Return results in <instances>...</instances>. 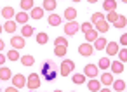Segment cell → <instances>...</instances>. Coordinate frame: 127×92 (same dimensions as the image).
<instances>
[{
	"instance_id": "7",
	"label": "cell",
	"mask_w": 127,
	"mask_h": 92,
	"mask_svg": "<svg viewBox=\"0 0 127 92\" xmlns=\"http://www.w3.org/2000/svg\"><path fill=\"white\" fill-rule=\"evenodd\" d=\"M97 73H99L97 64H87V66L84 68V75H85V76H89L91 80H92V78H96V76H97Z\"/></svg>"
},
{
	"instance_id": "2",
	"label": "cell",
	"mask_w": 127,
	"mask_h": 92,
	"mask_svg": "<svg viewBox=\"0 0 127 92\" xmlns=\"http://www.w3.org/2000/svg\"><path fill=\"white\" fill-rule=\"evenodd\" d=\"M40 75H37V73H30V76H26V87L30 89V92L32 90H37L38 87H40Z\"/></svg>"
},
{
	"instance_id": "6",
	"label": "cell",
	"mask_w": 127,
	"mask_h": 92,
	"mask_svg": "<svg viewBox=\"0 0 127 92\" xmlns=\"http://www.w3.org/2000/svg\"><path fill=\"white\" fill-rule=\"evenodd\" d=\"M92 52H94V45H91V44H87V42L78 45V54H80V56L87 57V56H92Z\"/></svg>"
},
{
	"instance_id": "8",
	"label": "cell",
	"mask_w": 127,
	"mask_h": 92,
	"mask_svg": "<svg viewBox=\"0 0 127 92\" xmlns=\"http://www.w3.org/2000/svg\"><path fill=\"white\" fill-rule=\"evenodd\" d=\"M78 30H80V24H78L77 21H70V23L64 24V33H66V35H75Z\"/></svg>"
},
{
	"instance_id": "36",
	"label": "cell",
	"mask_w": 127,
	"mask_h": 92,
	"mask_svg": "<svg viewBox=\"0 0 127 92\" xmlns=\"http://www.w3.org/2000/svg\"><path fill=\"white\" fill-rule=\"evenodd\" d=\"M54 54H56L58 57H64V56H66V47H61V45L54 47Z\"/></svg>"
},
{
	"instance_id": "1",
	"label": "cell",
	"mask_w": 127,
	"mask_h": 92,
	"mask_svg": "<svg viewBox=\"0 0 127 92\" xmlns=\"http://www.w3.org/2000/svg\"><path fill=\"white\" fill-rule=\"evenodd\" d=\"M40 76L45 82H54L58 78V66L52 59H47L42 63V69H40Z\"/></svg>"
},
{
	"instance_id": "9",
	"label": "cell",
	"mask_w": 127,
	"mask_h": 92,
	"mask_svg": "<svg viewBox=\"0 0 127 92\" xmlns=\"http://www.w3.org/2000/svg\"><path fill=\"white\" fill-rule=\"evenodd\" d=\"M28 19H30V12H23V11H21V12L16 14V19H14V21H16L18 24L25 26V24H28Z\"/></svg>"
},
{
	"instance_id": "22",
	"label": "cell",
	"mask_w": 127,
	"mask_h": 92,
	"mask_svg": "<svg viewBox=\"0 0 127 92\" xmlns=\"http://www.w3.org/2000/svg\"><path fill=\"white\" fill-rule=\"evenodd\" d=\"M106 45H108V40L99 37V38L94 42V50H104V49H106Z\"/></svg>"
},
{
	"instance_id": "27",
	"label": "cell",
	"mask_w": 127,
	"mask_h": 92,
	"mask_svg": "<svg viewBox=\"0 0 127 92\" xmlns=\"http://www.w3.org/2000/svg\"><path fill=\"white\" fill-rule=\"evenodd\" d=\"M16 24H18V23H16L14 19H12V21H5V24H4V30H5L7 33H14V31H16V28H18Z\"/></svg>"
},
{
	"instance_id": "19",
	"label": "cell",
	"mask_w": 127,
	"mask_h": 92,
	"mask_svg": "<svg viewBox=\"0 0 127 92\" xmlns=\"http://www.w3.org/2000/svg\"><path fill=\"white\" fill-rule=\"evenodd\" d=\"M2 16L7 19V21H12V18H16V11L12 7H4L2 9Z\"/></svg>"
},
{
	"instance_id": "30",
	"label": "cell",
	"mask_w": 127,
	"mask_h": 92,
	"mask_svg": "<svg viewBox=\"0 0 127 92\" xmlns=\"http://www.w3.org/2000/svg\"><path fill=\"white\" fill-rule=\"evenodd\" d=\"M56 9V0H44V11L52 12Z\"/></svg>"
},
{
	"instance_id": "16",
	"label": "cell",
	"mask_w": 127,
	"mask_h": 92,
	"mask_svg": "<svg viewBox=\"0 0 127 92\" xmlns=\"http://www.w3.org/2000/svg\"><path fill=\"white\" fill-rule=\"evenodd\" d=\"M21 64L23 66H26V68H30V66H33L35 64V57L32 56V54H25V56H21Z\"/></svg>"
},
{
	"instance_id": "29",
	"label": "cell",
	"mask_w": 127,
	"mask_h": 92,
	"mask_svg": "<svg viewBox=\"0 0 127 92\" xmlns=\"http://www.w3.org/2000/svg\"><path fill=\"white\" fill-rule=\"evenodd\" d=\"M110 66H111L110 57H101V59H99V63H97V68H99V69H108Z\"/></svg>"
},
{
	"instance_id": "45",
	"label": "cell",
	"mask_w": 127,
	"mask_h": 92,
	"mask_svg": "<svg viewBox=\"0 0 127 92\" xmlns=\"http://www.w3.org/2000/svg\"><path fill=\"white\" fill-rule=\"evenodd\" d=\"M2 30H4V26H2V24H0V33H2Z\"/></svg>"
},
{
	"instance_id": "37",
	"label": "cell",
	"mask_w": 127,
	"mask_h": 92,
	"mask_svg": "<svg viewBox=\"0 0 127 92\" xmlns=\"http://www.w3.org/2000/svg\"><path fill=\"white\" fill-rule=\"evenodd\" d=\"M103 19H104V16H103L101 12H94V14H92V19H91V23H92V24H96V23H99V21H103Z\"/></svg>"
},
{
	"instance_id": "4",
	"label": "cell",
	"mask_w": 127,
	"mask_h": 92,
	"mask_svg": "<svg viewBox=\"0 0 127 92\" xmlns=\"http://www.w3.org/2000/svg\"><path fill=\"white\" fill-rule=\"evenodd\" d=\"M12 87H16V89H23V87H26V76L25 75H21V73H16L14 76H12Z\"/></svg>"
},
{
	"instance_id": "10",
	"label": "cell",
	"mask_w": 127,
	"mask_h": 92,
	"mask_svg": "<svg viewBox=\"0 0 127 92\" xmlns=\"http://www.w3.org/2000/svg\"><path fill=\"white\" fill-rule=\"evenodd\" d=\"M106 54L108 56H115V54H118V50H120V45L117 44V42H108V45H106Z\"/></svg>"
},
{
	"instance_id": "48",
	"label": "cell",
	"mask_w": 127,
	"mask_h": 92,
	"mask_svg": "<svg viewBox=\"0 0 127 92\" xmlns=\"http://www.w3.org/2000/svg\"><path fill=\"white\" fill-rule=\"evenodd\" d=\"M0 92H2V89H0Z\"/></svg>"
},
{
	"instance_id": "12",
	"label": "cell",
	"mask_w": 127,
	"mask_h": 92,
	"mask_svg": "<svg viewBox=\"0 0 127 92\" xmlns=\"http://www.w3.org/2000/svg\"><path fill=\"white\" fill-rule=\"evenodd\" d=\"M87 89H89L91 92H99L103 87H101V82H99L97 78H92V80L87 82Z\"/></svg>"
},
{
	"instance_id": "39",
	"label": "cell",
	"mask_w": 127,
	"mask_h": 92,
	"mask_svg": "<svg viewBox=\"0 0 127 92\" xmlns=\"http://www.w3.org/2000/svg\"><path fill=\"white\" fill-rule=\"evenodd\" d=\"M80 30H82L84 33H87V31H91V30H94V26H92V23H89V21H85L84 24H80Z\"/></svg>"
},
{
	"instance_id": "33",
	"label": "cell",
	"mask_w": 127,
	"mask_h": 92,
	"mask_svg": "<svg viewBox=\"0 0 127 92\" xmlns=\"http://www.w3.org/2000/svg\"><path fill=\"white\" fill-rule=\"evenodd\" d=\"M118 18H120V16H118L117 12H110V14H106V23H108V24H115V23L118 21Z\"/></svg>"
},
{
	"instance_id": "25",
	"label": "cell",
	"mask_w": 127,
	"mask_h": 92,
	"mask_svg": "<svg viewBox=\"0 0 127 92\" xmlns=\"http://www.w3.org/2000/svg\"><path fill=\"white\" fill-rule=\"evenodd\" d=\"M47 21H49L51 26H59V24H61V16H58V14H49Z\"/></svg>"
},
{
	"instance_id": "13",
	"label": "cell",
	"mask_w": 127,
	"mask_h": 92,
	"mask_svg": "<svg viewBox=\"0 0 127 92\" xmlns=\"http://www.w3.org/2000/svg\"><path fill=\"white\" fill-rule=\"evenodd\" d=\"M12 71L9 69V68H5V66H2L0 68V80L2 82H9V80H12Z\"/></svg>"
},
{
	"instance_id": "15",
	"label": "cell",
	"mask_w": 127,
	"mask_h": 92,
	"mask_svg": "<svg viewBox=\"0 0 127 92\" xmlns=\"http://www.w3.org/2000/svg\"><path fill=\"white\" fill-rule=\"evenodd\" d=\"M33 35H35V28L33 26H30V24L21 26V37L23 38H28V37H33Z\"/></svg>"
},
{
	"instance_id": "31",
	"label": "cell",
	"mask_w": 127,
	"mask_h": 92,
	"mask_svg": "<svg viewBox=\"0 0 127 92\" xmlns=\"http://www.w3.org/2000/svg\"><path fill=\"white\" fill-rule=\"evenodd\" d=\"M7 59H9V61H18V59H21V54H19V50H16V49H11V50L7 52Z\"/></svg>"
},
{
	"instance_id": "32",
	"label": "cell",
	"mask_w": 127,
	"mask_h": 92,
	"mask_svg": "<svg viewBox=\"0 0 127 92\" xmlns=\"http://www.w3.org/2000/svg\"><path fill=\"white\" fill-rule=\"evenodd\" d=\"M71 82H73V83H77V85H80V83H84V82H85V75H84V73H73Z\"/></svg>"
},
{
	"instance_id": "3",
	"label": "cell",
	"mask_w": 127,
	"mask_h": 92,
	"mask_svg": "<svg viewBox=\"0 0 127 92\" xmlns=\"http://www.w3.org/2000/svg\"><path fill=\"white\" fill-rule=\"evenodd\" d=\"M59 68H61V71H59V73H61V76H68V75L75 69V63H73L71 59H64V61L61 63V66H59Z\"/></svg>"
},
{
	"instance_id": "35",
	"label": "cell",
	"mask_w": 127,
	"mask_h": 92,
	"mask_svg": "<svg viewBox=\"0 0 127 92\" xmlns=\"http://www.w3.org/2000/svg\"><path fill=\"white\" fill-rule=\"evenodd\" d=\"M58 45H61V47H68V40H66L64 37H58V38L54 40V47H58Z\"/></svg>"
},
{
	"instance_id": "28",
	"label": "cell",
	"mask_w": 127,
	"mask_h": 92,
	"mask_svg": "<svg viewBox=\"0 0 127 92\" xmlns=\"http://www.w3.org/2000/svg\"><path fill=\"white\" fill-rule=\"evenodd\" d=\"M35 37H37V42H38L40 45H45V44L49 42V35H47L45 31H40V33H37Z\"/></svg>"
},
{
	"instance_id": "40",
	"label": "cell",
	"mask_w": 127,
	"mask_h": 92,
	"mask_svg": "<svg viewBox=\"0 0 127 92\" xmlns=\"http://www.w3.org/2000/svg\"><path fill=\"white\" fill-rule=\"evenodd\" d=\"M120 44H122L124 47H127V33H122V37H120Z\"/></svg>"
},
{
	"instance_id": "38",
	"label": "cell",
	"mask_w": 127,
	"mask_h": 92,
	"mask_svg": "<svg viewBox=\"0 0 127 92\" xmlns=\"http://www.w3.org/2000/svg\"><path fill=\"white\" fill-rule=\"evenodd\" d=\"M118 57H120V63H127V47L118 50Z\"/></svg>"
},
{
	"instance_id": "5",
	"label": "cell",
	"mask_w": 127,
	"mask_h": 92,
	"mask_svg": "<svg viewBox=\"0 0 127 92\" xmlns=\"http://www.w3.org/2000/svg\"><path fill=\"white\" fill-rule=\"evenodd\" d=\"M11 45H12V49H16V50H21V49L26 45V42H25V38H23L21 35H14V37L11 38Z\"/></svg>"
},
{
	"instance_id": "44",
	"label": "cell",
	"mask_w": 127,
	"mask_h": 92,
	"mask_svg": "<svg viewBox=\"0 0 127 92\" xmlns=\"http://www.w3.org/2000/svg\"><path fill=\"white\" fill-rule=\"evenodd\" d=\"M99 92H111V90H110V89H106V87H104V89H101V90H99Z\"/></svg>"
},
{
	"instance_id": "42",
	"label": "cell",
	"mask_w": 127,
	"mask_h": 92,
	"mask_svg": "<svg viewBox=\"0 0 127 92\" xmlns=\"http://www.w3.org/2000/svg\"><path fill=\"white\" fill-rule=\"evenodd\" d=\"M5 92H19V89H16V87H12V85H11V87H7V89H5Z\"/></svg>"
},
{
	"instance_id": "23",
	"label": "cell",
	"mask_w": 127,
	"mask_h": 92,
	"mask_svg": "<svg viewBox=\"0 0 127 92\" xmlns=\"http://www.w3.org/2000/svg\"><path fill=\"white\" fill-rule=\"evenodd\" d=\"M127 89V82H124V80H115L113 82V90L115 92H124Z\"/></svg>"
},
{
	"instance_id": "21",
	"label": "cell",
	"mask_w": 127,
	"mask_h": 92,
	"mask_svg": "<svg viewBox=\"0 0 127 92\" xmlns=\"http://www.w3.org/2000/svg\"><path fill=\"white\" fill-rule=\"evenodd\" d=\"M84 35H85V42H87V44H89V42L94 44V42L99 38V33H97L96 30H91V31H87V33H84Z\"/></svg>"
},
{
	"instance_id": "24",
	"label": "cell",
	"mask_w": 127,
	"mask_h": 92,
	"mask_svg": "<svg viewBox=\"0 0 127 92\" xmlns=\"http://www.w3.org/2000/svg\"><path fill=\"white\" fill-rule=\"evenodd\" d=\"M110 69H111L115 75H120V73L124 71V64H122L120 61H113V63H111V66H110Z\"/></svg>"
},
{
	"instance_id": "41",
	"label": "cell",
	"mask_w": 127,
	"mask_h": 92,
	"mask_svg": "<svg viewBox=\"0 0 127 92\" xmlns=\"http://www.w3.org/2000/svg\"><path fill=\"white\" fill-rule=\"evenodd\" d=\"M5 61H7V56H4L2 52H0V68L4 66V63H5Z\"/></svg>"
},
{
	"instance_id": "17",
	"label": "cell",
	"mask_w": 127,
	"mask_h": 92,
	"mask_svg": "<svg viewBox=\"0 0 127 92\" xmlns=\"http://www.w3.org/2000/svg\"><path fill=\"white\" fill-rule=\"evenodd\" d=\"M19 5H21V11L23 12H32V9L35 7V2H33V0H21V2H19Z\"/></svg>"
},
{
	"instance_id": "46",
	"label": "cell",
	"mask_w": 127,
	"mask_h": 92,
	"mask_svg": "<svg viewBox=\"0 0 127 92\" xmlns=\"http://www.w3.org/2000/svg\"><path fill=\"white\" fill-rule=\"evenodd\" d=\"M52 92H63V90H59V89H58V90H52Z\"/></svg>"
},
{
	"instance_id": "47",
	"label": "cell",
	"mask_w": 127,
	"mask_h": 92,
	"mask_svg": "<svg viewBox=\"0 0 127 92\" xmlns=\"http://www.w3.org/2000/svg\"><path fill=\"white\" fill-rule=\"evenodd\" d=\"M32 92H37V90H32Z\"/></svg>"
},
{
	"instance_id": "34",
	"label": "cell",
	"mask_w": 127,
	"mask_h": 92,
	"mask_svg": "<svg viewBox=\"0 0 127 92\" xmlns=\"http://www.w3.org/2000/svg\"><path fill=\"white\" fill-rule=\"evenodd\" d=\"M113 26H115V28H125V26H127V18H125V16H120L118 21H117Z\"/></svg>"
},
{
	"instance_id": "20",
	"label": "cell",
	"mask_w": 127,
	"mask_h": 92,
	"mask_svg": "<svg viewBox=\"0 0 127 92\" xmlns=\"http://www.w3.org/2000/svg\"><path fill=\"white\" fill-rule=\"evenodd\" d=\"M30 18H33V19H42V18H44V7H33L32 12H30Z\"/></svg>"
},
{
	"instance_id": "11",
	"label": "cell",
	"mask_w": 127,
	"mask_h": 92,
	"mask_svg": "<svg viewBox=\"0 0 127 92\" xmlns=\"http://www.w3.org/2000/svg\"><path fill=\"white\" fill-rule=\"evenodd\" d=\"M99 82H101V85H113V73H108V71H104L103 75H101V78H99Z\"/></svg>"
},
{
	"instance_id": "14",
	"label": "cell",
	"mask_w": 127,
	"mask_h": 92,
	"mask_svg": "<svg viewBox=\"0 0 127 92\" xmlns=\"http://www.w3.org/2000/svg\"><path fill=\"white\" fill-rule=\"evenodd\" d=\"M103 9H104V12H115L117 11V2L115 0H104L103 2Z\"/></svg>"
},
{
	"instance_id": "18",
	"label": "cell",
	"mask_w": 127,
	"mask_h": 92,
	"mask_svg": "<svg viewBox=\"0 0 127 92\" xmlns=\"http://www.w3.org/2000/svg\"><path fill=\"white\" fill-rule=\"evenodd\" d=\"M94 30H96L97 33H106V31L110 30V24L103 19V21H99V23H96V24H94Z\"/></svg>"
},
{
	"instance_id": "43",
	"label": "cell",
	"mask_w": 127,
	"mask_h": 92,
	"mask_svg": "<svg viewBox=\"0 0 127 92\" xmlns=\"http://www.w3.org/2000/svg\"><path fill=\"white\" fill-rule=\"evenodd\" d=\"M4 49H5V42H4L2 38H0V52H2Z\"/></svg>"
},
{
	"instance_id": "26",
	"label": "cell",
	"mask_w": 127,
	"mask_h": 92,
	"mask_svg": "<svg viewBox=\"0 0 127 92\" xmlns=\"http://www.w3.org/2000/svg\"><path fill=\"white\" fill-rule=\"evenodd\" d=\"M64 18L68 19V23H70V21H75V18H77V11H75L73 7H68V9L64 11Z\"/></svg>"
}]
</instances>
